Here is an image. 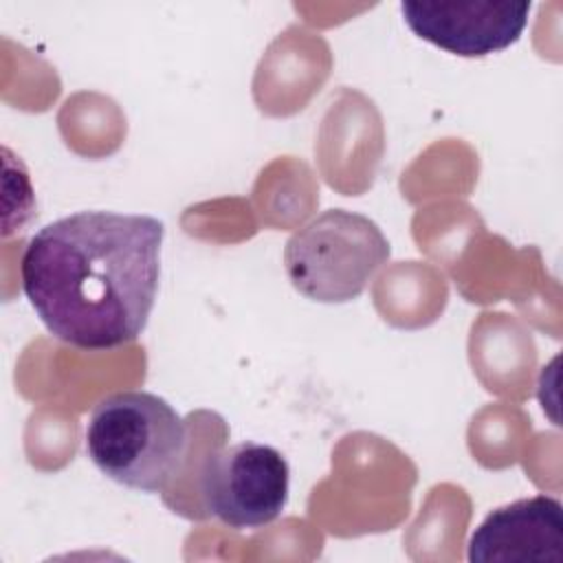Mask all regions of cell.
<instances>
[{
  "label": "cell",
  "instance_id": "cell-1",
  "mask_svg": "<svg viewBox=\"0 0 563 563\" xmlns=\"http://www.w3.org/2000/svg\"><path fill=\"white\" fill-rule=\"evenodd\" d=\"M163 235L145 213H70L26 242L22 290L55 339L88 352L121 347L152 314Z\"/></svg>",
  "mask_w": 563,
  "mask_h": 563
},
{
  "label": "cell",
  "instance_id": "cell-2",
  "mask_svg": "<svg viewBox=\"0 0 563 563\" xmlns=\"http://www.w3.org/2000/svg\"><path fill=\"white\" fill-rule=\"evenodd\" d=\"M189 433L180 413L161 396L141 389L101 398L86 424V453L121 486L161 493L180 473Z\"/></svg>",
  "mask_w": 563,
  "mask_h": 563
},
{
  "label": "cell",
  "instance_id": "cell-3",
  "mask_svg": "<svg viewBox=\"0 0 563 563\" xmlns=\"http://www.w3.org/2000/svg\"><path fill=\"white\" fill-rule=\"evenodd\" d=\"M391 255L383 229L367 216L328 209L295 231L284 266L297 292L321 303L356 299Z\"/></svg>",
  "mask_w": 563,
  "mask_h": 563
},
{
  "label": "cell",
  "instance_id": "cell-4",
  "mask_svg": "<svg viewBox=\"0 0 563 563\" xmlns=\"http://www.w3.org/2000/svg\"><path fill=\"white\" fill-rule=\"evenodd\" d=\"M290 490L286 457L260 442H238L209 453L200 468L205 510L233 530H255L273 523Z\"/></svg>",
  "mask_w": 563,
  "mask_h": 563
},
{
  "label": "cell",
  "instance_id": "cell-5",
  "mask_svg": "<svg viewBox=\"0 0 563 563\" xmlns=\"http://www.w3.org/2000/svg\"><path fill=\"white\" fill-rule=\"evenodd\" d=\"M532 4L521 0H405L407 26L424 42L460 57H484L512 46Z\"/></svg>",
  "mask_w": 563,
  "mask_h": 563
},
{
  "label": "cell",
  "instance_id": "cell-6",
  "mask_svg": "<svg viewBox=\"0 0 563 563\" xmlns=\"http://www.w3.org/2000/svg\"><path fill=\"white\" fill-rule=\"evenodd\" d=\"M471 563H563V506L534 495L499 506L468 539Z\"/></svg>",
  "mask_w": 563,
  "mask_h": 563
}]
</instances>
